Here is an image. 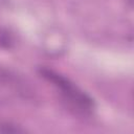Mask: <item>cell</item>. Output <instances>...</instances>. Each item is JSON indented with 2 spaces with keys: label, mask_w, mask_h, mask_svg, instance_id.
<instances>
[{
  "label": "cell",
  "mask_w": 134,
  "mask_h": 134,
  "mask_svg": "<svg viewBox=\"0 0 134 134\" xmlns=\"http://www.w3.org/2000/svg\"><path fill=\"white\" fill-rule=\"evenodd\" d=\"M41 73L44 77H46L48 81L52 82L57 87H59L62 90V93L66 96V98H68L74 105L79 106L83 110L93 109V99L86 93H84L82 90H80L68 79L49 69H41Z\"/></svg>",
  "instance_id": "1"
},
{
  "label": "cell",
  "mask_w": 134,
  "mask_h": 134,
  "mask_svg": "<svg viewBox=\"0 0 134 134\" xmlns=\"http://www.w3.org/2000/svg\"><path fill=\"white\" fill-rule=\"evenodd\" d=\"M0 132L3 133H20V132H24V130L17 128L16 126H12V125H1L0 126Z\"/></svg>",
  "instance_id": "2"
}]
</instances>
